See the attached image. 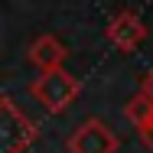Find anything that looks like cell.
I'll return each instance as SVG.
<instances>
[{
  "mask_svg": "<svg viewBox=\"0 0 153 153\" xmlns=\"http://www.w3.org/2000/svg\"><path fill=\"white\" fill-rule=\"evenodd\" d=\"M30 91L49 114H62V111L72 108V101H78L82 82H78L65 65H56V68H46V72H39V75L33 78Z\"/></svg>",
  "mask_w": 153,
  "mask_h": 153,
  "instance_id": "1",
  "label": "cell"
},
{
  "mask_svg": "<svg viewBox=\"0 0 153 153\" xmlns=\"http://www.w3.org/2000/svg\"><path fill=\"white\" fill-rule=\"evenodd\" d=\"M0 153H23L30 150L39 137V127L26 111H20V104L3 94L0 98Z\"/></svg>",
  "mask_w": 153,
  "mask_h": 153,
  "instance_id": "2",
  "label": "cell"
},
{
  "mask_svg": "<svg viewBox=\"0 0 153 153\" xmlns=\"http://www.w3.org/2000/svg\"><path fill=\"white\" fill-rule=\"evenodd\" d=\"M65 150L68 153H117L121 150V140L117 134L98 117H88L82 121L65 140Z\"/></svg>",
  "mask_w": 153,
  "mask_h": 153,
  "instance_id": "3",
  "label": "cell"
},
{
  "mask_svg": "<svg viewBox=\"0 0 153 153\" xmlns=\"http://www.w3.org/2000/svg\"><path fill=\"white\" fill-rule=\"evenodd\" d=\"M104 36H108V42H111L114 49H121V52H134V49L147 39V23L140 20L137 10H117V13L108 20Z\"/></svg>",
  "mask_w": 153,
  "mask_h": 153,
  "instance_id": "4",
  "label": "cell"
},
{
  "mask_svg": "<svg viewBox=\"0 0 153 153\" xmlns=\"http://www.w3.org/2000/svg\"><path fill=\"white\" fill-rule=\"evenodd\" d=\"M65 59H68V49H65V42H62L59 36L42 33V36L33 39V46H30V62L39 68V72L56 68V65H62Z\"/></svg>",
  "mask_w": 153,
  "mask_h": 153,
  "instance_id": "5",
  "label": "cell"
},
{
  "mask_svg": "<svg viewBox=\"0 0 153 153\" xmlns=\"http://www.w3.org/2000/svg\"><path fill=\"white\" fill-rule=\"evenodd\" d=\"M124 117L134 124L137 130H140V127H147V124L153 121V98H150L147 91H137L127 104H124Z\"/></svg>",
  "mask_w": 153,
  "mask_h": 153,
  "instance_id": "6",
  "label": "cell"
},
{
  "mask_svg": "<svg viewBox=\"0 0 153 153\" xmlns=\"http://www.w3.org/2000/svg\"><path fill=\"white\" fill-rule=\"evenodd\" d=\"M140 140H143V147L153 153V121L147 124V127H140Z\"/></svg>",
  "mask_w": 153,
  "mask_h": 153,
  "instance_id": "7",
  "label": "cell"
},
{
  "mask_svg": "<svg viewBox=\"0 0 153 153\" xmlns=\"http://www.w3.org/2000/svg\"><path fill=\"white\" fill-rule=\"evenodd\" d=\"M140 91H147V94L153 98V68L147 72V75H143V82H140Z\"/></svg>",
  "mask_w": 153,
  "mask_h": 153,
  "instance_id": "8",
  "label": "cell"
}]
</instances>
